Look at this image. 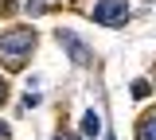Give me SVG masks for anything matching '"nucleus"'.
Returning a JSON list of instances; mask_svg holds the SVG:
<instances>
[{"instance_id": "obj_8", "label": "nucleus", "mask_w": 156, "mask_h": 140, "mask_svg": "<svg viewBox=\"0 0 156 140\" xmlns=\"http://www.w3.org/2000/svg\"><path fill=\"white\" fill-rule=\"evenodd\" d=\"M0 140H8V125L4 121H0Z\"/></svg>"}, {"instance_id": "obj_3", "label": "nucleus", "mask_w": 156, "mask_h": 140, "mask_svg": "<svg viewBox=\"0 0 156 140\" xmlns=\"http://www.w3.org/2000/svg\"><path fill=\"white\" fill-rule=\"evenodd\" d=\"M58 43H62V47L70 51V59H74L78 66H86V62H90V51H86V43L78 39L74 31H58Z\"/></svg>"}, {"instance_id": "obj_6", "label": "nucleus", "mask_w": 156, "mask_h": 140, "mask_svg": "<svg viewBox=\"0 0 156 140\" xmlns=\"http://www.w3.org/2000/svg\"><path fill=\"white\" fill-rule=\"evenodd\" d=\"M133 97H136V101H144V97H148V82H144V78L133 82Z\"/></svg>"}, {"instance_id": "obj_9", "label": "nucleus", "mask_w": 156, "mask_h": 140, "mask_svg": "<svg viewBox=\"0 0 156 140\" xmlns=\"http://www.w3.org/2000/svg\"><path fill=\"white\" fill-rule=\"evenodd\" d=\"M55 140H66V136H55Z\"/></svg>"}, {"instance_id": "obj_5", "label": "nucleus", "mask_w": 156, "mask_h": 140, "mask_svg": "<svg viewBox=\"0 0 156 140\" xmlns=\"http://www.w3.org/2000/svg\"><path fill=\"white\" fill-rule=\"evenodd\" d=\"M82 132H86V136H98V132H101V117H98L94 109L82 117Z\"/></svg>"}, {"instance_id": "obj_7", "label": "nucleus", "mask_w": 156, "mask_h": 140, "mask_svg": "<svg viewBox=\"0 0 156 140\" xmlns=\"http://www.w3.org/2000/svg\"><path fill=\"white\" fill-rule=\"evenodd\" d=\"M4 97H8V86H4V78H0V105H4Z\"/></svg>"}, {"instance_id": "obj_10", "label": "nucleus", "mask_w": 156, "mask_h": 140, "mask_svg": "<svg viewBox=\"0 0 156 140\" xmlns=\"http://www.w3.org/2000/svg\"><path fill=\"white\" fill-rule=\"evenodd\" d=\"M105 140H113V136H105Z\"/></svg>"}, {"instance_id": "obj_2", "label": "nucleus", "mask_w": 156, "mask_h": 140, "mask_svg": "<svg viewBox=\"0 0 156 140\" xmlns=\"http://www.w3.org/2000/svg\"><path fill=\"white\" fill-rule=\"evenodd\" d=\"M82 12L94 16L98 23H105V27H121V23L129 20V4L125 0H86Z\"/></svg>"}, {"instance_id": "obj_4", "label": "nucleus", "mask_w": 156, "mask_h": 140, "mask_svg": "<svg viewBox=\"0 0 156 140\" xmlns=\"http://www.w3.org/2000/svg\"><path fill=\"white\" fill-rule=\"evenodd\" d=\"M136 140H156V113H148L136 125Z\"/></svg>"}, {"instance_id": "obj_1", "label": "nucleus", "mask_w": 156, "mask_h": 140, "mask_svg": "<svg viewBox=\"0 0 156 140\" xmlns=\"http://www.w3.org/2000/svg\"><path fill=\"white\" fill-rule=\"evenodd\" d=\"M35 47V31L31 27H12V31H0V62L8 70H23V62Z\"/></svg>"}]
</instances>
